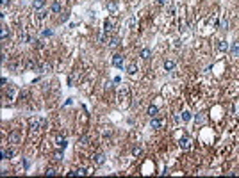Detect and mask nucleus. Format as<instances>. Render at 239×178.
Segmentation results:
<instances>
[{
	"instance_id": "obj_18",
	"label": "nucleus",
	"mask_w": 239,
	"mask_h": 178,
	"mask_svg": "<svg viewBox=\"0 0 239 178\" xmlns=\"http://www.w3.org/2000/svg\"><path fill=\"white\" fill-rule=\"evenodd\" d=\"M112 27H114V23L109 22V20H105V23H103V29H105L107 32H109V30H112Z\"/></svg>"
},
{
	"instance_id": "obj_10",
	"label": "nucleus",
	"mask_w": 239,
	"mask_h": 178,
	"mask_svg": "<svg viewBox=\"0 0 239 178\" xmlns=\"http://www.w3.org/2000/svg\"><path fill=\"white\" fill-rule=\"evenodd\" d=\"M50 13H52V14H59V13H61V4H59V2H54V4H52V7H50Z\"/></svg>"
},
{
	"instance_id": "obj_16",
	"label": "nucleus",
	"mask_w": 239,
	"mask_h": 178,
	"mask_svg": "<svg viewBox=\"0 0 239 178\" xmlns=\"http://www.w3.org/2000/svg\"><path fill=\"white\" fill-rule=\"evenodd\" d=\"M34 9H43L45 7V0H34Z\"/></svg>"
},
{
	"instance_id": "obj_17",
	"label": "nucleus",
	"mask_w": 239,
	"mask_h": 178,
	"mask_svg": "<svg viewBox=\"0 0 239 178\" xmlns=\"http://www.w3.org/2000/svg\"><path fill=\"white\" fill-rule=\"evenodd\" d=\"M20 41H22V43H29V41H30V36H29L27 32H22V34H20Z\"/></svg>"
},
{
	"instance_id": "obj_4",
	"label": "nucleus",
	"mask_w": 239,
	"mask_h": 178,
	"mask_svg": "<svg viewBox=\"0 0 239 178\" xmlns=\"http://www.w3.org/2000/svg\"><path fill=\"white\" fill-rule=\"evenodd\" d=\"M103 162H105V155L103 153H95L93 155V164L95 166H102Z\"/></svg>"
},
{
	"instance_id": "obj_27",
	"label": "nucleus",
	"mask_w": 239,
	"mask_h": 178,
	"mask_svg": "<svg viewBox=\"0 0 239 178\" xmlns=\"http://www.w3.org/2000/svg\"><path fill=\"white\" fill-rule=\"evenodd\" d=\"M77 173H79V176H84V175H88L89 171H88V169H84V167H82V169H77Z\"/></svg>"
},
{
	"instance_id": "obj_6",
	"label": "nucleus",
	"mask_w": 239,
	"mask_h": 178,
	"mask_svg": "<svg viewBox=\"0 0 239 178\" xmlns=\"http://www.w3.org/2000/svg\"><path fill=\"white\" fill-rule=\"evenodd\" d=\"M14 157V150L13 148H4L2 150V159H13Z\"/></svg>"
},
{
	"instance_id": "obj_20",
	"label": "nucleus",
	"mask_w": 239,
	"mask_h": 178,
	"mask_svg": "<svg viewBox=\"0 0 239 178\" xmlns=\"http://www.w3.org/2000/svg\"><path fill=\"white\" fill-rule=\"evenodd\" d=\"M191 119V112L189 110H184L182 112V121H189Z\"/></svg>"
},
{
	"instance_id": "obj_11",
	"label": "nucleus",
	"mask_w": 239,
	"mask_h": 178,
	"mask_svg": "<svg viewBox=\"0 0 239 178\" xmlns=\"http://www.w3.org/2000/svg\"><path fill=\"white\" fill-rule=\"evenodd\" d=\"M230 52H232V55H234V57H239V41L232 43V46H230Z\"/></svg>"
},
{
	"instance_id": "obj_26",
	"label": "nucleus",
	"mask_w": 239,
	"mask_h": 178,
	"mask_svg": "<svg viewBox=\"0 0 239 178\" xmlns=\"http://www.w3.org/2000/svg\"><path fill=\"white\" fill-rule=\"evenodd\" d=\"M221 29H225V30L228 29V20H227V18H223V20H221Z\"/></svg>"
},
{
	"instance_id": "obj_8",
	"label": "nucleus",
	"mask_w": 239,
	"mask_h": 178,
	"mask_svg": "<svg viewBox=\"0 0 239 178\" xmlns=\"http://www.w3.org/2000/svg\"><path fill=\"white\" fill-rule=\"evenodd\" d=\"M107 45H109L111 48H116V46H120V38H118V36H112V38L107 41Z\"/></svg>"
},
{
	"instance_id": "obj_21",
	"label": "nucleus",
	"mask_w": 239,
	"mask_h": 178,
	"mask_svg": "<svg viewBox=\"0 0 239 178\" xmlns=\"http://www.w3.org/2000/svg\"><path fill=\"white\" fill-rule=\"evenodd\" d=\"M107 9L111 13H116V4H114V2H107Z\"/></svg>"
},
{
	"instance_id": "obj_3",
	"label": "nucleus",
	"mask_w": 239,
	"mask_h": 178,
	"mask_svg": "<svg viewBox=\"0 0 239 178\" xmlns=\"http://www.w3.org/2000/svg\"><path fill=\"white\" fill-rule=\"evenodd\" d=\"M20 141H22V134H20V132H11V134H9V143H13V144H18Z\"/></svg>"
},
{
	"instance_id": "obj_15",
	"label": "nucleus",
	"mask_w": 239,
	"mask_h": 178,
	"mask_svg": "<svg viewBox=\"0 0 239 178\" xmlns=\"http://www.w3.org/2000/svg\"><path fill=\"white\" fill-rule=\"evenodd\" d=\"M136 71H138V66L134 64V62H132V64H129V66H127V73H129V75H134V73H136Z\"/></svg>"
},
{
	"instance_id": "obj_14",
	"label": "nucleus",
	"mask_w": 239,
	"mask_h": 178,
	"mask_svg": "<svg viewBox=\"0 0 239 178\" xmlns=\"http://www.w3.org/2000/svg\"><path fill=\"white\" fill-rule=\"evenodd\" d=\"M150 127L155 130V128H161V121L157 119V118H152V121H150Z\"/></svg>"
},
{
	"instance_id": "obj_1",
	"label": "nucleus",
	"mask_w": 239,
	"mask_h": 178,
	"mask_svg": "<svg viewBox=\"0 0 239 178\" xmlns=\"http://www.w3.org/2000/svg\"><path fill=\"white\" fill-rule=\"evenodd\" d=\"M179 146H180V150H191V139L188 137V135H184V137H180V141H179Z\"/></svg>"
},
{
	"instance_id": "obj_28",
	"label": "nucleus",
	"mask_w": 239,
	"mask_h": 178,
	"mask_svg": "<svg viewBox=\"0 0 239 178\" xmlns=\"http://www.w3.org/2000/svg\"><path fill=\"white\" fill-rule=\"evenodd\" d=\"M38 18H39V20H45V18H47V13H45V11H39Z\"/></svg>"
},
{
	"instance_id": "obj_31",
	"label": "nucleus",
	"mask_w": 239,
	"mask_h": 178,
	"mask_svg": "<svg viewBox=\"0 0 239 178\" xmlns=\"http://www.w3.org/2000/svg\"><path fill=\"white\" fill-rule=\"evenodd\" d=\"M168 2H170V0H157V4H159V5H166Z\"/></svg>"
},
{
	"instance_id": "obj_9",
	"label": "nucleus",
	"mask_w": 239,
	"mask_h": 178,
	"mask_svg": "<svg viewBox=\"0 0 239 178\" xmlns=\"http://www.w3.org/2000/svg\"><path fill=\"white\" fill-rule=\"evenodd\" d=\"M175 64H177V62H175L173 59H166V61H164V70H166V71H171V70L175 68Z\"/></svg>"
},
{
	"instance_id": "obj_23",
	"label": "nucleus",
	"mask_w": 239,
	"mask_h": 178,
	"mask_svg": "<svg viewBox=\"0 0 239 178\" xmlns=\"http://www.w3.org/2000/svg\"><path fill=\"white\" fill-rule=\"evenodd\" d=\"M132 153H134V157H138V155H141V153H143V150L139 148V146H136V148L132 150Z\"/></svg>"
},
{
	"instance_id": "obj_32",
	"label": "nucleus",
	"mask_w": 239,
	"mask_h": 178,
	"mask_svg": "<svg viewBox=\"0 0 239 178\" xmlns=\"http://www.w3.org/2000/svg\"><path fill=\"white\" fill-rule=\"evenodd\" d=\"M80 143L86 144V143H88V135H82V137H80Z\"/></svg>"
},
{
	"instance_id": "obj_33",
	"label": "nucleus",
	"mask_w": 239,
	"mask_h": 178,
	"mask_svg": "<svg viewBox=\"0 0 239 178\" xmlns=\"http://www.w3.org/2000/svg\"><path fill=\"white\" fill-rule=\"evenodd\" d=\"M194 119H196V121H203V116H202V114H198V116H196Z\"/></svg>"
},
{
	"instance_id": "obj_5",
	"label": "nucleus",
	"mask_w": 239,
	"mask_h": 178,
	"mask_svg": "<svg viewBox=\"0 0 239 178\" xmlns=\"http://www.w3.org/2000/svg\"><path fill=\"white\" fill-rule=\"evenodd\" d=\"M112 66H114V68H121V66H123V57H121L120 54H116V55L112 57Z\"/></svg>"
},
{
	"instance_id": "obj_24",
	"label": "nucleus",
	"mask_w": 239,
	"mask_h": 178,
	"mask_svg": "<svg viewBox=\"0 0 239 178\" xmlns=\"http://www.w3.org/2000/svg\"><path fill=\"white\" fill-rule=\"evenodd\" d=\"M9 38V30L5 27H2V39H7Z\"/></svg>"
},
{
	"instance_id": "obj_29",
	"label": "nucleus",
	"mask_w": 239,
	"mask_h": 178,
	"mask_svg": "<svg viewBox=\"0 0 239 178\" xmlns=\"http://www.w3.org/2000/svg\"><path fill=\"white\" fill-rule=\"evenodd\" d=\"M45 175H47V176H52V175H55V169H47V171H45Z\"/></svg>"
},
{
	"instance_id": "obj_30",
	"label": "nucleus",
	"mask_w": 239,
	"mask_h": 178,
	"mask_svg": "<svg viewBox=\"0 0 239 178\" xmlns=\"http://www.w3.org/2000/svg\"><path fill=\"white\" fill-rule=\"evenodd\" d=\"M52 34H54V32H52V30H48V29L43 30V36H45V38H48V36H52Z\"/></svg>"
},
{
	"instance_id": "obj_12",
	"label": "nucleus",
	"mask_w": 239,
	"mask_h": 178,
	"mask_svg": "<svg viewBox=\"0 0 239 178\" xmlns=\"http://www.w3.org/2000/svg\"><path fill=\"white\" fill-rule=\"evenodd\" d=\"M157 114H159V109L155 107V105H150V107H148V116H150V118H157Z\"/></svg>"
},
{
	"instance_id": "obj_2",
	"label": "nucleus",
	"mask_w": 239,
	"mask_h": 178,
	"mask_svg": "<svg viewBox=\"0 0 239 178\" xmlns=\"http://www.w3.org/2000/svg\"><path fill=\"white\" fill-rule=\"evenodd\" d=\"M30 125H32V128H36V130H39V128H45L47 127V121L41 118V119H30Z\"/></svg>"
},
{
	"instance_id": "obj_36",
	"label": "nucleus",
	"mask_w": 239,
	"mask_h": 178,
	"mask_svg": "<svg viewBox=\"0 0 239 178\" xmlns=\"http://www.w3.org/2000/svg\"><path fill=\"white\" fill-rule=\"evenodd\" d=\"M54 2H57V0H54Z\"/></svg>"
},
{
	"instance_id": "obj_22",
	"label": "nucleus",
	"mask_w": 239,
	"mask_h": 178,
	"mask_svg": "<svg viewBox=\"0 0 239 178\" xmlns=\"http://www.w3.org/2000/svg\"><path fill=\"white\" fill-rule=\"evenodd\" d=\"M25 68H36V62H34L32 59H29V61L25 62Z\"/></svg>"
},
{
	"instance_id": "obj_35",
	"label": "nucleus",
	"mask_w": 239,
	"mask_h": 178,
	"mask_svg": "<svg viewBox=\"0 0 239 178\" xmlns=\"http://www.w3.org/2000/svg\"><path fill=\"white\" fill-rule=\"evenodd\" d=\"M2 4H4V5H7V4H9V0H2Z\"/></svg>"
},
{
	"instance_id": "obj_19",
	"label": "nucleus",
	"mask_w": 239,
	"mask_h": 178,
	"mask_svg": "<svg viewBox=\"0 0 239 178\" xmlns=\"http://www.w3.org/2000/svg\"><path fill=\"white\" fill-rule=\"evenodd\" d=\"M227 48H228V45L225 43V41H220V45H218V50H220V52H227Z\"/></svg>"
},
{
	"instance_id": "obj_34",
	"label": "nucleus",
	"mask_w": 239,
	"mask_h": 178,
	"mask_svg": "<svg viewBox=\"0 0 239 178\" xmlns=\"http://www.w3.org/2000/svg\"><path fill=\"white\" fill-rule=\"evenodd\" d=\"M22 166H23V167H29V162H27V160L23 159V160H22Z\"/></svg>"
},
{
	"instance_id": "obj_7",
	"label": "nucleus",
	"mask_w": 239,
	"mask_h": 178,
	"mask_svg": "<svg viewBox=\"0 0 239 178\" xmlns=\"http://www.w3.org/2000/svg\"><path fill=\"white\" fill-rule=\"evenodd\" d=\"M55 144L59 146V148H66V146H68V141L63 137V135H57V137H55Z\"/></svg>"
},
{
	"instance_id": "obj_25",
	"label": "nucleus",
	"mask_w": 239,
	"mask_h": 178,
	"mask_svg": "<svg viewBox=\"0 0 239 178\" xmlns=\"http://www.w3.org/2000/svg\"><path fill=\"white\" fill-rule=\"evenodd\" d=\"M61 150H63V148H61ZM55 151V160H63V151Z\"/></svg>"
},
{
	"instance_id": "obj_13",
	"label": "nucleus",
	"mask_w": 239,
	"mask_h": 178,
	"mask_svg": "<svg viewBox=\"0 0 239 178\" xmlns=\"http://www.w3.org/2000/svg\"><path fill=\"white\" fill-rule=\"evenodd\" d=\"M139 55H141V59H150V55H152V52H150V48H143Z\"/></svg>"
}]
</instances>
